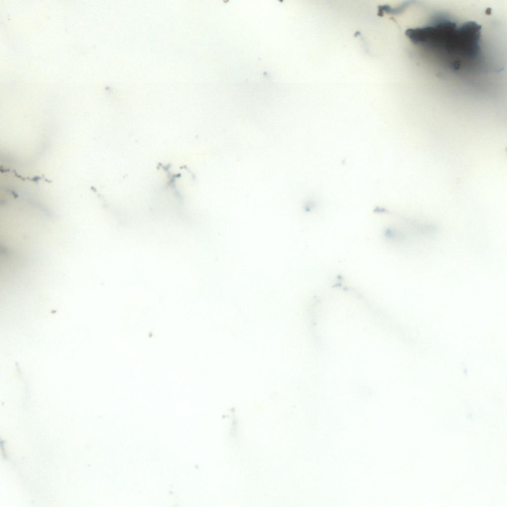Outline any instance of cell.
<instances>
[{
    "mask_svg": "<svg viewBox=\"0 0 507 507\" xmlns=\"http://www.w3.org/2000/svg\"><path fill=\"white\" fill-rule=\"evenodd\" d=\"M481 29L475 22L457 27L455 23L444 20L433 26L408 29L406 34L414 44L428 45L452 57L451 68L456 70L463 61H473L480 54Z\"/></svg>",
    "mask_w": 507,
    "mask_h": 507,
    "instance_id": "1",
    "label": "cell"
}]
</instances>
